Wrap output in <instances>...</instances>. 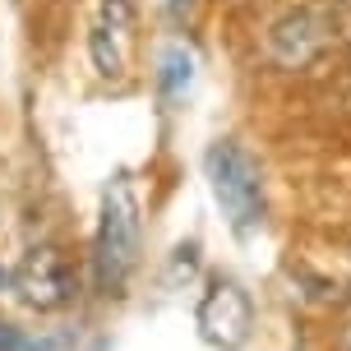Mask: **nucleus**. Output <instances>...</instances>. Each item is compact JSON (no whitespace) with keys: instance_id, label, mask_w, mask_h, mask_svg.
Segmentation results:
<instances>
[{"instance_id":"f8f14e48","label":"nucleus","mask_w":351,"mask_h":351,"mask_svg":"<svg viewBox=\"0 0 351 351\" xmlns=\"http://www.w3.org/2000/svg\"><path fill=\"white\" fill-rule=\"evenodd\" d=\"M347 351H351V328H347Z\"/></svg>"},{"instance_id":"ddd939ff","label":"nucleus","mask_w":351,"mask_h":351,"mask_svg":"<svg viewBox=\"0 0 351 351\" xmlns=\"http://www.w3.org/2000/svg\"><path fill=\"white\" fill-rule=\"evenodd\" d=\"M347 56H351V42H347Z\"/></svg>"},{"instance_id":"7ed1b4c3","label":"nucleus","mask_w":351,"mask_h":351,"mask_svg":"<svg viewBox=\"0 0 351 351\" xmlns=\"http://www.w3.org/2000/svg\"><path fill=\"white\" fill-rule=\"evenodd\" d=\"M337 37V10L324 0H300L291 10H282L268 33H263V56L278 70H310L319 56L333 47Z\"/></svg>"},{"instance_id":"0eeeda50","label":"nucleus","mask_w":351,"mask_h":351,"mask_svg":"<svg viewBox=\"0 0 351 351\" xmlns=\"http://www.w3.org/2000/svg\"><path fill=\"white\" fill-rule=\"evenodd\" d=\"M194 74H199V56L185 47V42H167L158 56V93L167 97V102H180L185 93L194 88Z\"/></svg>"},{"instance_id":"f03ea898","label":"nucleus","mask_w":351,"mask_h":351,"mask_svg":"<svg viewBox=\"0 0 351 351\" xmlns=\"http://www.w3.org/2000/svg\"><path fill=\"white\" fill-rule=\"evenodd\" d=\"M204 180H208V194L227 231L236 241H254L268 222V190H263V171L254 153L231 134L213 139L204 148Z\"/></svg>"},{"instance_id":"39448f33","label":"nucleus","mask_w":351,"mask_h":351,"mask_svg":"<svg viewBox=\"0 0 351 351\" xmlns=\"http://www.w3.org/2000/svg\"><path fill=\"white\" fill-rule=\"evenodd\" d=\"M10 287L19 291V300L28 305V310H60V305H70L74 300V273L70 263H65V254L56 245H33L23 259H19V268L10 273Z\"/></svg>"},{"instance_id":"423d86ee","label":"nucleus","mask_w":351,"mask_h":351,"mask_svg":"<svg viewBox=\"0 0 351 351\" xmlns=\"http://www.w3.org/2000/svg\"><path fill=\"white\" fill-rule=\"evenodd\" d=\"M134 23H139L134 0H97V19L88 23V65L97 79H125Z\"/></svg>"},{"instance_id":"1a4fd4ad","label":"nucleus","mask_w":351,"mask_h":351,"mask_svg":"<svg viewBox=\"0 0 351 351\" xmlns=\"http://www.w3.org/2000/svg\"><path fill=\"white\" fill-rule=\"evenodd\" d=\"M0 351H33V342L19 333V328H10V324H0Z\"/></svg>"},{"instance_id":"9b49d317","label":"nucleus","mask_w":351,"mask_h":351,"mask_svg":"<svg viewBox=\"0 0 351 351\" xmlns=\"http://www.w3.org/2000/svg\"><path fill=\"white\" fill-rule=\"evenodd\" d=\"M5 287H10V273H5V268H0V291H5Z\"/></svg>"},{"instance_id":"20e7f679","label":"nucleus","mask_w":351,"mask_h":351,"mask_svg":"<svg viewBox=\"0 0 351 351\" xmlns=\"http://www.w3.org/2000/svg\"><path fill=\"white\" fill-rule=\"evenodd\" d=\"M194 328L213 351H245L254 337V296L231 273H213L194 305Z\"/></svg>"},{"instance_id":"f257e3e1","label":"nucleus","mask_w":351,"mask_h":351,"mask_svg":"<svg viewBox=\"0 0 351 351\" xmlns=\"http://www.w3.org/2000/svg\"><path fill=\"white\" fill-rule=\"evenodd\" d=\"M143 254V217H139V190L125 171H116L102 185L97 204V231H93V282L102 296H121L125 282L134 278Z\"/></svg>"},{"instance_id":"9d476101","label":"nucleus","mask_w":351,"mask_h":351,"mask_svg":"<svg viewBox=\"0 0 351 351\" xmlns=\"http://www.w3.org/2000/svg\"><path fill=\"white\" fill-rule=\"evenodd\" d=\"M162 5H167V14H171V23H185V19L194 14V5H199V0H162Z\"/></svg>"},{"instance_id":"6e6552de","label":"nucleus","mask_w":351,"mask_h":351,"mask_svg":"<svg viewBox=\"0 0 351 351\" xmlns=\"http://www.w3.org/2000/svg\"><path fill=\"white\" fill-rule=\"evenodd\" d=\"M194 268H199V241H180V245L171 250V282L180 278V273L190 278Z\"/></svg>"}]
</instances>
